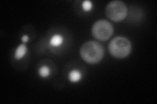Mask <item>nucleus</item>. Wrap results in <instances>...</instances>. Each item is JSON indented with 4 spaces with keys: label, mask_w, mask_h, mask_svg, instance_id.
Returning <instances> with one entry per match:
<instances>
[{
    "label": "nucleus",
    "mask_w": 157,
    "mask_h": 104,
    "mask_svg": "<svg viewBox=\"0 0 157 104\" xmlns=\"http://www.w3.org/2000/svg\"><path fill=\"white\" fill-rule=\"evenodd\" d=\"M81 56L83 60L90 64H96L100 62L104 55L102 45L96 41L85 42L80 50Z\"/></svg>",
    "instance_id": "nucleus-1"
},
{
    "label": "nucleus",
    "mask_w": 157,
    "mask_h": 104,
    "mask_svg": "<svg viewBox=\"0 0 157 104\" xmlns=\"http://www.w3.org/2000/svg\"><path fill=\"white\" fill-rule=\"evenodd\" d=\"M109 52L111 55L119 59L124 58L131 52L132 45L127 38L118 37L113 39L109 45Z\"/></svg>",
    "instance_id": "nucleus-2"
},
{
    "label": "nucleus",
    "mask_w": 157,
    "mask_h": 104,
    "mask_svg": "<svg viewBox=\"0 0 157 104\" xmlns=\"http://www.w3.org/2000/svg\"><path fill=\"white\" fill-rule=\"evenodd\" d=\"M126 5L121 1H113L108 4L105 9L107 16L114 22H120L127 15Z\"/></svg>",
    "instance_id": "nucleus-3"
},
{
    "label": "nucleus",
    "mask_w": 157,
    "mask_h": 104,
    "mask_svg": "<svg viewBox=\"0 0 157 104\" xmlns=\"http://www.w3.org/2000/svg\"><path fill=\"white\" fill-rule=\"evenodd\" d=\"M92 33L93 36L98 40L104 41L108 40L111 37L113 33V27L109 22L101 20L94 24L92 29Z\"/></svg>",
    "instance_id": "nucleus-4"
},
{
    "label": "nucleus",
    "mask_w": 157,
    "mask_h": 104,
    "mask_svg": "<svg viewBox=\"0 0 157 104\" xmlns=\"http://www.w3.org/2000/svg\"><path fill=\"white\" fill-rule=\"evenodd\" d=\"M27 48L26 46H25V44H21L20 45L17 50L15 51V54H14V57H15L16 59L17 60H19V59H21L26 53Z\"/></svg>",
    "instance_id": "nucleus-5"
},
{
    "label": "nucleus",
    "mask_w": 157,
    "mask_h": 104,
    "mask_svg": "<svg viewBox=\"0 0 157 104\" xmlns=\"http://www.w3.org/2000/svg\"><path fill=\"white\" fill-rule=\"evenodd\" d=\"M63 42V38L62 36L59 35V34H55L54 35L50 41V44L52 46L57 47L60 46Z\"/></svg>",
    "instance_id": "nucleus-6"
},
{
    "label": "nucleus",
    "mask_w": 157,
    "mask_h": 104,
    "mask_svg": "<svg viewBox=\"0 0 157 104\" xmlns=\"http://www.w3.org/2000/svg\"><path fill=\"white\" fill-rule=\"evenodd\" d=\"M81 78V74L78 70H72L69 74V79L72 82H77Z\"/></svg>",
    "instance_id": "nucleus-7"
},
{
    "label": "nucleus",
    "mask_w": 157,
    "mask_h": 104,
    "mask_svg": "<svg viewBox=\"0 0 157 104\" xmlns=\"http://www.w3.org/2000/svg\"><path fill=\"white\" fill-rule=\"evenodd\" d=\"M39 72L41 77H46L49 75V74H50V70H49V68L48 67L44 66L39 69Z\"/></svg>",
    "instance_id": "nucleus-8"
},
{
    "label": "nucleus",
    "mask_w": 157,
    "mask_h": 104,
    "mask_svg": "<svg viewBox=\"0 0 157 104\" xmlns=\"http://www.w3.org/2000/svg\"><path fill=\"white\" fill-rule=\"evenodd\" d=\"M92 3L89 1H85L82 3V8L85 10V11H90L92 8Z\"/></svg>",
    "instance_id": "nucleus-9"
},
{
    "label": "nucleus",
    "mask_w": 157,
    "mask_h": 104,
    "mask_svg": "<svg viewBox=\"0 0 157 104\" xmlns=\"http://www.w3.org/2000/svg\"><path fill=\"white\" fill-rule=\"evenodd\" d=\"M22 41L24 42H26L28 41V37L27 35H24L22 37Z\"/></svg>",
    "instance_id": "nucleus-10"
}]
</instances>
